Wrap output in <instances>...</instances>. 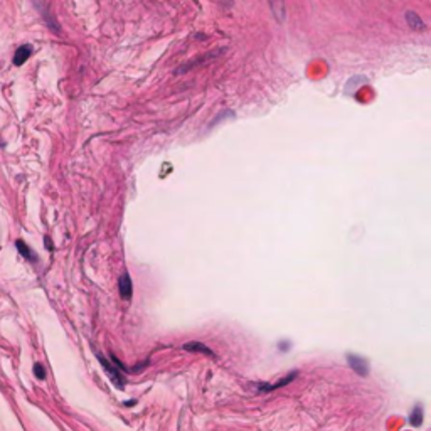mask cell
I'll return each instance as SVG.
<instances>
[{"label": "cell", "mask_w": 431, "mask_h": 431, "mask_svg": "<svg viewBox=\"0 0 431 431\" xmlns=\"http://www.w3.org/2000/svg\"><path fill=\"white\" fill-rule=\"evenodd\" d=\"M96 357H98V360H100V364H101L103 369L106 371V374L110 376V381H111L118 389H123V388H125V377H123V374H122V371L117 369V367H115L111 362H108L100 352L96 354Z\"/></svg>", "instance_id": "cell-1"}, {"label": "cell", "mask_w": 431, "mask_h": 431, "mask_svg": "<svg viewBox=\"0 0 431 431\" xmlns=\"http://www.w3.org/2000/svg\"><path fill=\"white\" fill-rule=\"evenodd\" d=\"M346 359L349 362L350 369H354L355 374H359L360 377H366L369 374V364H367V360L364 357H359L355 354H347Z\"/></svg>", "instance_id": "cell-2"}, {"label": "cell", "mask_w": 431, "mask_h": 431, "mask_svg": "<svg viewBox=\"0 0 431 431\" xmlns=\"http://www.w3.org/2000/svg\"><path fill=\"white\" fill-rule=\"evenodd\" d=\"M118 290H120V297H122L123 300H130L131 295H133V283H131L128 271H125L122 277H120Z\"/></svg>", "instance_id": "cell-3"}, {"label": "cell", "mask_w": 431, "mask_h": 431, "mask_svg": "<svg viewBox=\"0 0 431 431\" xmlns=\"http://www.w3.org/2000/svg\"><path fill=\"white\" fill-rule=\"evenodd\" d=\"M295 377H297V372H290V374L286 376V379H281V381H278L277 384L260 382V384H258V391H260V393H269V391H275V389H278V388L286 386V384H290Z\"/></svg>", "instance_id": "cell-4"}, {"label": "cell", "mask_w": 431, "mask_h": 431, "mask_svg": "<svg viewBox=\"0 0 431 431\" xmlns=\"http://www.w3.org/2000/svg\"><path fill=\"white\" fill-rule=\"evenodd\" d=\"M182 349L187 350V352H202L206 355H209V357H216V354L212 352L208 346H204V344H200V342H187V344H184Z\"/></svg>", "instance_id": "cell-5"}, {"label": "cell", "mask_w": 431, "mask_h": 431, "mask_svg": "<svg viewBox=\"0 0 431 431\" xmlns=\"http://www.w3.org/2000/svg\"><path fill=\"white\" fill-rule=\"evenodd\" d=\"M406 22L413 31H424V27H426L421 17H419L416 12H413V10H407L406 12Z\"/></svg>", "instance_id": "cell-6"}, {"label": "cell", "mask_w": 431, "mask_h": 431, "mask_svg": "<svg viewBox=\"0 0 431 431\" xmlns=\"http://www.w3.org/2000/svg\"><path fill=\"white\" fill-rule=\"evenodd\" d=\"M31 54H32L31 46H20V48L17 49L15 54H14V64L15 66H22L29 59V57H31Z\"/></svg>", "instance_id": "cell-7"}, {"label": "cell", "mask_w": 431, "mask_h": 431, "mask_svg": "<svg viewBox=\"0 0 431 431\" xmlns=\"http://www.w3.org/2000/svg\"><path fill=\"white\" fill-rule=\"evenodd\" d=\"M269 7H271V12L275 15V19L278 22L285 20V2L283 0H268Z\"/></svg>", "instance_id": "cell-8"}, {"label": "cell", "mask_w": 431, "mask_h": 431, "mask_svg": "<svg viewBox=\"0 0 431 431\" xmlns=\"http://www.w3.org/2000/svg\"><path fill=\"white\" fill-rule=\"evenodd\" d=\"M15 246H17V249H19V253L26 258V260H29V261H37L36 253H34L31 248H29V246H27L22 239H17V241H15Z\"/></svg>", "instance_id": "cell-9"}, {"label": "cell", "mask_w": 431, "mask_h": 431, "mask_svg": "<svg viewBox=\"0 0 431 431\" xmlns=\"http://www.w3.org/2000/svg\"><path fill=\"white\" fill-rule=\"evenodd\" d=\"M222 53H224V49H221V51H214V53H209L208 56H204V57H202V61H200V59H197V61H195V62H189V64H186V66H182V67H180V70H179V71H177V73H184V71H187V70H192V67H194V66H197V64H200V62H204L206 59H214V57H217V56H221Z\"/></svg>", "instance_id": "cell-10"}, {"label": "cell", "mask_w": 431, "mask_h": 431, "mask_svg": "<svg viewBox=\"0 0 431 431\" xmlns=\"http://www.w3.org/2000/svg\"><path fill=\"white\" fill-rule=\"evenodd\" d=\"M410 423L413 426H421L423 424V406H415V410L410 415Z\"/></svg>", "instance_id": "cell-11"}, {"label": "cell", "mask_w": 431, "mask_h": 431, "mask_svg": "<svg viewBox=\"0 0 431 431\" xmlns=\"http://www.w3.org/2000/svg\"><path fill=\"white\" fill-rule=\"evenodd\" d=\"M34 374H36L37 379H46V369H44V366L41 364V362H37V364H34Z\"/></svg>", "instance_id": "cell-12"}, {"label": "cell", "mask_w": 431, "mask_h": 431, "mask_svg": "<svg viewBox=\"0 0 431 431\" xmlns=\"http://www.w3.org/2000/svg\"><path fill=\"white\" fill-rule=\"evenodd\" d=\"M278 347L281 349V352H286V349H290V342H280Z\"/></svg>", "instance_id": "cell-13"}, {"label": "cell", "mask_w": 431, "mask_h": 431, "mask_svg": "<svg viewBox=\"0 0 431 431\" xmlns=\"http://www.w3.org/2000/svg\"><path fill=\"white\" fill-rule=\"evenodd\" d=\"M221 2H222L224 5H231V4H233V0H221Z\"/></svg>", "instance_id": "cell-14"}]
</instances>
